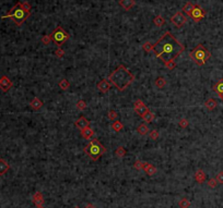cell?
Returning <instances> with one entry per match:
<instances>
[{"mask_svg":"<svg viewBox=\"0 0 223 208\" xmlns=\"http://www.w3.org/2000/svg\"><path fill=\"white\" fill-rule=\"evenodd\" d=\"M185 50V46L181 44L171 32H165L155 44H153V52L155 57L164 63L175 60Z\"/></svg>","mask_w":223,"mask_h":208,"instance_id":"cell-1","label":"cell"},{"mask_svg":"<svg viewBox=\"0 0 223 208\" xmlns=\"http://www.w3.org/2000/svg\"><path fill=\"white\" fill-rule=\"evenodd\" d=\"M107 80L118 91H123L135 81V75L126 66L120 64V66H117V69L114 70L109 74Z\"/></svg>","mask_w":223,"mask_h":208,"instance_id":"cell-2","label":"cell"},{"mask_svg":"<svg viewBox=\"0 0 223 208\" xmlns=\"http://www.w3.org/2000/svg\"><path fill=\"white\" fill-rule=\"evenodd\" d=\"M31 15V12L26 11L23 8L22 2H18L16 4L12 7V9L10 10V12L6 15H3L1 19H11L16 25H21L25 22L26 19Z\"/></svg>","mask_w":223,"mask_h":208,"instance_id":"cell-3","label":"cell"},{"mask_svg":"<svg viewBox=\"0 0 223 208\" xmlns=\"http://www.w3.org/2000/svg\"><path fill=\"white\" fill-rule=\"evenodd\" d=\"M83 151L91 158V160L96 161V160H99L100 157H101L102 155L105 154L106 148L100 143L99 139H94L83 148Z\"/></svg>","mask_w":223,"mask_h":208,"instance_id":"cell-4","label":"cell"},{"mask_svg":"<svg viewBox=\"0 0 223 208\" xmlns=\"http://www.w3.org/2000/svg\"><path fill=\"white\" fill-rule=\"evenodd\" d=\"M189 58L198 66H204L207 60L211 58V52L207 50L201 44H198L193 50L189 52Z\"/></svg>","mask_w":223,"mask_h":208,"instance_id":"cell-5","label":"cell"},{"mask_svg":"<svg viewBox=\"0 0 223 208\" xmlns=\"http://www.w3.org/2000/svg\"><path fill=\"white\" fill-rule=\"evenodd\" d=\"M51 41H54V44L57 47H61L70 38V35L68 34L61 26H57L54 30V32L51 34Z\"/></svg>","mask_w":223,"mask_h":208,"instance_id":"cell-6","label":"cell"},{"mask_svg":"<svg viewBox=\"0 0 223 208\" xmlns=\"http://www.w3.org/2000/svg\"><path fill=\"white\" fill-rule=\"evenodd\" d=\"M171 23L174 24L175 27L181 29V27H183V26L187 23V16H186L183 12L178 11V12H176L175 14L171 18Z\"/></svg>","mask_w":223,"mask_h":208,"instance_id":"cell-7","label":"cell"},{"mask_svg":"<svg viewBox=\"0 0 223 208\" xmlns=\"http://www.w3.org/2000/svg\"><path fill=\"white\" fill-rule=\"evenodd\" d=\"M206 11H204L202 8H201L199 4H195L194 9H193V12H191V15L190 18L193 19V21L196 23L200 22L201 20L204 19V16H206Z\"/></svg>","mask_w":223,"mask_h":208,"instance_id":"cell-8","label":"cell"},{"mask_svg":"<svg viewBox=\"0 0 223 208\" xmlns=\"http://www.w3.org/2000/svg\"><path fill=\"white\" fill-rule=\"evenodd\" d=\"M12 85H13L12 81H11L8 76L3 75L0 77V89H1L2 91H4V93L8 91L11 87H12Z\"/></svg>","mask_w":223,"mask_h":208,"instance_id":"cell-9","label":"cell"},{"mask_svg":"<svg viewBox=\"0 0 223 208\" xmlns=\"http://www.w3.org/2000/svg\"><path fill=\"white\" fill-rule=\"evenodd\" d=\"M74 125H76L78 129L83 130V129H85V128H88V126H90V122H89V120L86 119V118L80 117L79 119L74 122Z\"/></svg>","mask_w":223,"mask_h":208,"instance_id":"cell-10","label":"cell"},{"mask_svg":"<svg viewBox=\"0 0 223 208\" xmlns=\"http://www.w3.org/2000/svg\"><path fill=\"white\" fill-rule=\"evenodd\" d=\"M118 3H119V6H120L125 11H129V10L136 4V1H135V0H119Z\"/></svg>","mask_w":223,"mask_h":208,"instance_id":"cell-11","label":"cell"},{"mask_svg":"<svg viewBox=\"0 0 223 208\" xmlns=\"http://www.w3.org/2000/svg\"><path fill=\"white\" fill-rule=\"evenodd\" d=\"M111 84L109 82V80H102L97 84V89H99L100 91H102V93H107L111 89Z\"/></svg>","mask_w":223,"mask_h":208,"instance_id":"cell-12","label":"cell"},{"mask_svg":"<svg viewBox=\"0 0 223 208\" xmlns=\"http://www.w3.org/2000/svg\"><path fill=\"white\" fill-rule=\"evenodd\" d=\"M143 170L144 172H146V174H148V176H153V174L156 173V171H158V169H156L155 166H153L152 164H149V162H144V166H143Z\"/></svg>","mask_w":223,"mask_h":208,"instance_id":"cell-13","label":"cell"},{"mask_svg":"<svg viewBox=\"0 0 223 208\" xmlns=\"http://www.w3.org/2000/svg\"><path fill=\"white\" fill-rule=\"evenodd\" d=\"M195 180H196V182L199 183V184H201V183H204V181H206V173H204V171L202 170V169H198V170L196 171V173H195Z\"/></svg>","mask_w":223,"mask_h":208,"instance_id":"cell-14","label":"cell"},{"mask_svg":"<svg viewBox=\"0 0 223 208\" xmlns=\"http://www.w3.org/2000/svg\"><path fill=\"white\" fill-rule=\"evenodd\" d=\"M33 203L35 204V206L39 205H44V196L41 192H36L34 195H33Z\"/></svg>","mask_w":223,"mask_h":208,"instance_id":"cell-15","label":"cell"},{"mask_svg":"<svg viewBox=\"0 0 223 208\" xmlns=\"http://www.w3.org/2000/svg\"><path fill=\"white\" fill-rule=\"evenodd\" d=\"M93 135H94V131H93V129L92 128H90V126L81 130V136H82L83 139H90Z\"/></svg>","mask_w":223,"mask_h":208,"instance_id":"cell-16","label":"cell"},{"mask_svg":"<svg viewBox=\"0 0 223 208\" xmlns=\"http://www.w3.org/2000/svg\"><path fill=\"white\" fill-rule=\"evenodd\" d=\"M30 106H31V108L34 109V110H39V109L43 107V101H42L41 99H38L37 97H34L32 99V101L30 103Z\"/></svg>","mask_w":223,"mask_h":208,"instance_id":"cell-17","label":"cell"},{"mask_svg":"<svg viewBox=\"0 0 223 208\" xmlns=\"http://www.w3.org/2000/svg\"><path fill=\"white\" fill-rule=\"evenodd\" d=\"M10 169V166L9 164L7 162L6 160L3 159H0V176H3L8 172V170Z\"/></svg>","mask_w":223,"mask_h":208,"instance_id":"cell-18","label":"cell"},{"mask_svg":"<svg viewBox=\"0 0 223 208\" xmlns=\"http://www.w3.org/2000/svg\"><path fill=\"white\" fill-rule=\"evenodd\" d=\"M212 89H213L214 93L217 94H222L223 93V79L219 80L213 86H212Z\"/></svg>","mask_w":223,"mask_h":208,"instance_id":"cell-19","label":"cell"},{"mask_svg":"<svg viewBox=\"0 0 223 208\" xmlns=\"http://www.w3.org/2000/svg\"><path fill=\"white\" fill-rule=\"evenodd\" d=\"M135 112L138 114V116H140V117H142L143 114H146L148 112V111H150L149 108L146 106V105H142V106H140L139 108H136V109H134Z\"/></svg>","mask_w":223,"mask_h":208,"instance_id":"cell-20","label":"cell"},{"mask_svg":"<svg viewBox=\"0 0 223 208\" xmlns=\"http://www.w3.org/2000/svg\"><path fill=\"white\" fill-rule=\"evenodd\" d=\"M217 101L214 100L213 98H209L206 103H204V106H206V108L207 109H209V110H214L216 109V107H217Z\"/></svg>","mask_w":223,"mask_h":208,"instance_id":"cell-21","label":"cell"},{"mask_svg":"<svg viewBox=\"0 0 223 208\" xmlns=\"http://www.w3.org/2000/svg\"><path fill=\"white\" fill-rule=\"evenodd\" d=\"M194 7H195V4L194 3H191V2H186V4L184 6V8H183V11L187 14L188 16H190L191 15V12H193V9H194Z\"/></svg>","mask_w":223,"mask_h":208,"instance_id":"cell-22","label":"cell"},{"mask_svg":"<svg viewBox=\"0 0 223 208\" xmlns=\"http://www.w3.org/2000/svg\"><path fill=\"white\" fill-rule=\"evenodd\" d=\"M153 23H154V25H155V26H158V27H161V26L165 23V19H164L161 14H159V15H156L155 18H154V20H153Z\"/></svg>","mask_w":223,"mask_h":208,"instance_id":"cell-23","label":"cell"},{"mask_svg":"<svg viewBox=\"0 0 223 208\" xmlns=\"http://www.w3.org/2000/svg\"><path fill=\"white\" fill-rule=\"evenodd\" d=\"M150 130L149 128H148L147 124H144V123H142V124H140V125L137 128V132L140 134V135H146V134H148V132H149Z\"/></svg>","mask_w":223,"mask_h":208,"instance_id":"cell-24","label":"cell"},{"mask_svg":"<svg viewBox=\"0 0 223 208\" xmlns=\"http://www.w3.org/2000/svg\"><path fill=\"white\" fill-rule=\"evenodd\" d=\"M58 86H59L62 91H67V89L70 87V83H69V81H68V80L62 79L60 82L58 83Z\"/></svg>","mask_w":223,"mask_h":208,"instance_id":"cell-25","label":"cell"},{"mask_svg":"<svg viewBox=\"0 0 223 208\" xmlns=\"http://www.w3.org/2000/svg\"><path fill=\"white\" fill-rule=\"evenodd\" d=\"M141 118H142V120H143L144 122L150 123V122H152L153 119H154V114H153V112H151V111H148L147 114H143Z\"/></svg>","mask_w":223,"mask_h":208,"instance_id":"cell-26","label":"cell"},{"mask_svg":"<svg viewBox=\"0 0 223 208\" xmlns=\"http://www.w3.org/2000/svg\"><path fill=\"white\" fill-rule=\"evenodd\" d=\"M111 128H113V130H114L115 132H120L121 130L124 129V125H123V123L120 121H114Z\"/></svg>","mask_w":223,"mask_h":208,"instance_id":"cell-27","label":"cell"},{"mask_svg":"<svg viewBox=\"0 0 223 208\" xmlns=\"http://www.w3.org/2000/svg\"><path fill=\"white\" fill-rule=\"evenodd\" d=\"M155 85L158 89H163L164 86L166 85V81L164 77H162V76H160V77H158L155 81Z\"/></svg>","mask_w":223,"mask_h":208,"instance_id":"cell-28","label":"cell"},{"mask_svg":"<svg viewBox=\"0 0 223 208\" xmlns=\"http://www.w3.org/2000/svg\"><path fill=\"white\" fill-rule=\"evenodd\" d=\"M178 206H179V208H188L189 206H190V202L188 201V198L184 197V198L179 199Z\"/></svg>","mask_w":223,"mask_h":208,"instance_id":"cell-29","label":"cell"},{"mask_svg":"<svg viewBox=\"0 0 223 208\" xmlns=\"http://www.w3.org/2000/svg\"><path fill=\"white\" fill-rule=\"evenodd\" d=\"M115 155H116L118 158H123L125 155H126V149H125L123 146H119V147H117V149L115 150Z\"/></svg>","mask_w":223,"mask_h":208,"instance_id":"cell-30","label":"cell"},{"mask_svg":"<svg viewBox=\"0 0 223 208\" xmlns=\"http://www.w3.org/2000/svg\"><path fill=\"white\" fill-rule=\"evenodd\" d=\"M142 49H143L146 52H150V51H153V44H151L150 41H147L142 45Z\"/></svg>","mask_w":223,"mask_h":208,"instance_id":"cell-31","label":"cell"},{"mask_svg":"<svg viewBox=\"0 0 223 208\" xmlns=\"http://www.w3.org/2000/svg\"><path fill=\"white\" fill-rule=\"evenodd\" d=\"M144 162H142L141 160H136L134 164V168L136 170H143Z\"/></svg>","mask_w":223,"mask_h":208,"instance_id":"cell-32","label":"cell"},{"mask_svg":"<svg viewBox=\"0 0 223 208\" xmlns=\"http://www.w3.org/2000/svg\"><path fill=\"white\" fill-rule=\"evenodd\" d=\"M76 107L78 108L79 110H84V109H86V103H85L84 100H79V101H77Z\"/></svg>","mask_w":223,"mask_h":208,"instance_id":"cell-33","label":"cell"},{"mask_svg":"<svg viewBox=\"0 0 223 208\" xmlns=\"http://www.w3.org/2000/svg\"><path fill=\"white\" fill-rule=\"evenodd\" d=\"M149 136H150V139H153V141H156V139H159L160 133L158 132L156 130H152V131L149 133Z\"/></svg>","mask_w":223,"mask_h":208,"instance_id":"cell-34","label":"cell"},{"mask_svg":"<svg viewBox=\"0 0 223 208\" xmlns=\"http://www.w3.org/2000/svg\"><path fill=\"white\" fill-rule=\"evenodd\" d=\"M107 117H109V119L111 120V121H115V120L117 119L118 114L115 110H109V114H107Z\"/></svg>","mask_w":223,"mask_h":208,"instance_id":"cell-35","label":"cell"},{"mask_svg":"<svg viewBox=\"0 0 223 208\" xmlns=\"http://www.w3.org/2000/svg\"><path fill=\"white\" fill-rule=\"evenodd\" d=\"M178 124H179V126H181L182 129H186V128L189 125V122H188L187 119H185V118H182V119L179 120Z\"/></svg>","mask_w":223,"mask_h":208,"instance_id":"cell-36","label":"cell"},{"mask_svg":"<svg viewBox=\"0 0 223 208\" xmlns=\"http://www.w3.org/2000/svg\"><path fill=\"white\" fill-rule=\"evenodd\" d=\"M41 41L44 45H49V44H51V35H45V36H43V37H42Z\"/></svg>","mask_w":223,"mask_h":208,"instance_id":"cell-37","label":"cell"},{"mask_svg":"<svg viewBox=\"0 0 223 208\" xmlns=\"http://www.w3.org/2000/svg\"><path fill=\"white\" fill-rule=\"evenodd\" d=\"M207 184L210 189H216L218 185V181H217V179H210L209 181H208Z\"/></svg>","mask_w":223,"mask_h":208,"instance_id":"cell-38","label":"cell"},{"mask_svg":"<svg viewBox=\"0 0 223 208\" xmlns=\"http://www.w3.org/2000/svg\"><path fill=\"white\" fill-rule=\"evenodd\" d=\"M164 64H165V66L169 70H174L176 68V62L174 61V60H172V61H169V62L164 63Z\"/></svg>","mask_w":223,"mask_h":208,"instance_id":"cell-39","label":"cell"},{"mask_svg":"<svg viewBox=\"0 0 223 208\" xmlns=\"http://www.w3.org/2000/svg\"><path fill=\"white\" fill-rule=\"evenodd\" d=\"M55 55H56V57L57 58H62L65 56L64 49H61V47H58L57 49H56V51H55Z\"/></svg>","mask_w":223,"mask_h":208,"instance_id":"cell-40","label":"cell"},{"mask_svg":"<svg viewBox=\"0 0 223 208\" xmlns=\"http://www.w3.org/2000/svg\"><path fill=\"white\" fill-rule=\"evenodd\" d=\"M216 179H217L218 183H220V184H223V171H220V172H218L217 177H216Z\"/></svg>","mask_w":223,"mask_h":208,"instance_id":"cell-41","label":"cell"},{"mask_svg":"<svg viewBox=\"0 0 223 208\" xmlns=\"http://www.w3.org/2000/svg\"><path fill=\"white\" fill-rule=\"evenodd\" d=\"M142 105H144V103L141 99H137V100L134 103V109H136V108H139L140 106H142Z\"/></svg>","mask_w":223,"mask_h":208,"instance_id":"cell-42","label":"cell"},{"mask_svg":"<svg viewBox=\"0 0 223 208\" xmlns=\"http://www.w3.org/2000/svg\"><path fill=\"white\" fill-rule=\"evenodd\" d=\"M22 4H23V8H24L26 11L31 12V4H30L29 2H22Z\"/></svg>","mask_w":223,"mask_h":208,"instance_id":"cell-43","label":"cell"},{"mask_svg":"<svg viewBox=\"0 0 223 208\" xmlns=\"http://www.w3.org/2000/svg\"><path fill=\"white\" fill-rule=\"evenodd\" d=\"M84 208H96V207L94 205H92V204H88Z\"/></svg>","mask_w":223,"mask_h":208,"instance_id":"cell-44","label":"cell"},{"mask_svg":"<svg viewBox=\"0 0 223 208\" xmlns=\"http://www.w3.org/2000/svg\"><path fill=\"white\" fill-rule=\"evenodd\" d=\"M218 96H219V98H220L221 100L223 101V93H222V94H218Z\"/></svg>","mask_w":223,"mask_h":208,"instance_id":"cell-45","label":"cell"},{"mask_svg":"<svg viewBox=\"0 0 223 208\" xmlns=\"http://www.w3.org/2000/svg\"><path fill=\"white\" fill-rule=\"evenodd\" d=\"M36 208H45L44 205H39V206H36Z\"/></svg>","mask_w":223,"mask_h":208,"instance_id":"cell-46","label":"cell"},{"mask_svg":"<svg viewBox=\"0 0 223 208\" xmlns=\"http://www.w3.org/2000/svg\"><path fill=\"white\" fill-rule=\"evenodd\" d=\"M74 208H80V207H79V206H74Z\"/></svg>","mask_w":223,"mask_h":208,"instance_id":"cell-47","label":"cell"}]
</instances>
